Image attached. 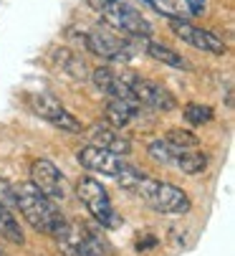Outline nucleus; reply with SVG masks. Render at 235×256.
Here are the masks:
<instances>
[{
	"mask_svg": "<svg viewBox=\"0 0 235 256\" xmlns=\"http://www.w3.org/2000/svg\"><path fill=\"white\" fill-rule=\"evenodd\" d=\"M13 190H15V206L20 208L30 228H35L38 234H46V236H56L63 228L66 216L58 210L56 200L43 196L33 182H23L20 188H13Z\"/></svg>",
	"mask_w": 235,
	"mask_h": 256,
	"instance_id": "f257e3e1",
	"label": "nucleus"
},
{
	"mask_svg": "<svg viewBox=\"0 0 235 256\" xmlns=\"http://www.w3.org/2000/svg\"><path fill=\"white\" fill-rule=\"evenodd\" d=\"M144 206H149L152 210L157 213H167V216H182L190 210V198L182 188L177 186H170V182H162V180H154V178H147L142 175L134 188H132Z\"/></svg>",
	"mask_w": 235,
	"mask_h": 256,
	"instance_id": "f03ea898",
	"label": "nucleus"
},
{
	"mask_svg": "<svg viewBox=\"0 0 235 256\" xmlns=\"http://www.w3.org/2000/svg\"><path fill=\"white\" fill-rule=\"evenodd\" d=\"M76 158H78V162H81L86 170H91V172H99V175H106V178H116L127 190H132L134 182L144 175L142 170H137L134 165H129L122 155H114L109 150H101V148H96V144L81 148Z\"/></svg>",
	"mask_w": 235,
	"mask_h": 256,
	"instance_id": "7ed1b4c3",
	"label": "nucleus"
},
{
	"mask_svg": "<svg viewBox=\"0 0 235 256\" xmlns=\"http://www.w3.org/2000/svg\"><path fill=\"white\" fill-rule=\"evenodd\" d=\"M76 196H78V200L86 206V210L96 218V221H99L104 228H116V226H122V218L116 216V210H114V206H111V198H109L106 188L101 186L96 178L84 175L81 180L76 182Z\"/></svg>",
	"mask_w": 235,
	"mask_h": 256,
	"instance_id": "20e7f679",
	"label": "nucleus"
},
{
	"mask_svg": "<svg viewBox=\"0 0 235 256\" xmlns=\"http://www.w3.org/2000/svg\"><path fill=\"white\" fill-rule=\"evenodd\" d=\"M104 16V20L119 33L134 36V38H149L152 36V23L142 16V10H137L129 0H109V3L99 10Z\"/></svg>",
	"mask_w": 235,
	"mask_h": 256,
	"instance_id": "39448f33",
	"label": "nucleus"
},
{
	"mask_svg": "<svg viewBox=\"0 0 235 256\" xmlns=\"http://www.w3.org/2000/svg\"><path fill=\"white\" fill-rule=\"evenodd\" d=\"M53 238L58 241L63 256H104V244L99 241V236L84 228L81 224L68 221V218Z\"/></svg>",
	"mask_w": 235,
	"mask_h": 256,
	"instance_id": "423d86ee",
	"label": "nucleus"
},
{
	"mask_svg": "<svg viewBox=\"0 0 235 256\" xmlns=\"http://www.w3.org/2000/svg\"><path fill=\"white\" fill-rule=\"evenodd\" d=\"M28 104L38 117H41L43 122H48V124H53L56 130H63V132H71V134L84 132V124L78 122V117H73L68 109L58 99H53L51 94H33V96H28Z\"/></svg>",
	"mask_w": 235,
	"mask_h": 256,
	"instance_id": "0eeeda50",
	"label": "nucleus"
},
{
	"mask_svg": "<svg viewBox=\"0 0 235 256\" xmlns=\"http://www.w3.org/2000/svg\"><path fill=\"white\" fill-rule=\"evenodd\" d=\"M132 94L137 96L139 104L149 106V109H157V112H172L177 106V99L172 96V92L167 86H162L160 82H152V79H144L139 74H129L124 76Z\"/></svg>",
	"mask_w": 235,
	"mask_h": 256,
	"instance_id": "6e6552de",
	"label": "nucleus"
},
{
	"mask_svg": "<svg viewBox=\"0 0 235 256\" xmlns=\"http://www.w3.org/2000/svg\"><path fill=\"white\" fill-rule=\"evenodd\" d=\"M170 28L180 41H185L187 46L198 48V51H205V54H213V56H223L228 51L223 38H218L215 33H210L205 28H198V26H192L187 20H180L175 16H170Z\"/></svg>",
	"mask_w": 235,
	"mask_h": 256,
	"instance_id": "1a4fd4ad",
	"label": "nucleus"
},
{
	"mask_svg": "<svg viewBox=\"0 0 235 256\" xmlns=\"http://www.w3.org/2000/svg\"><path fill=\"white\" fill-rule=\"evenodd\" d=\"M86 48L94 54V56H101L111 64H127L132 58V48L124 38L114 36L109 30H91L86 38H84Z\"/></svg>",
	"mask_w": 235,
	"mask_h": 256,
	"instance_id": "9d476101",
	"label": "nucleus"
},
{
	"mask_svg": "<svg viewBox=\"0 0 235 256\" xmlns=\"http://www.w3.org/2000/svg\"><path fill=\"white\" fill-rule=\"evenodd\" d=\"M30 182L48 196L51 200H63L66 198V186H63V172L46 158H38L30 162Z\"/></svg>",
	"mask_w": 235,
	"mask_h": 256,
	"instance_id": "9b49d317",
	"label": "nucleus"
},
{
	"mask_svg": "<svg viewBox=\"0 0 235 256\" xmlns=\"http://www.w3.org/2000/svg\"><path fill=\"white\" fill-rule=\"evenodd\" d=\"M89 79H91V82L96 84V89H99L101 94H106L109 99H127V102H137V96L132 94V89H129L127 79H124L122 74H116V71H111L109 66H99V68H94Z\"/></svg>",
	"mask_w": 235,
	"mask_h": 256,
	"instance_id": "f8f14e48",
	"label": "nucleus"
},
{
	"mask_svg": "<svg viewBox=\"0 0 235 256\" xmlns=\"http://www.w3.org/2000/svg\"><path fill=\"white\" fill-rule=\"evenodd\" d=\"M89 140H91V144H96V148L109 150L114 155H122V158L132 152V142L116 132V127H109V124H101V122L89 127Z\"/></svg>",
	"mask_w": 235,
	"mask_h": 256,
	"instance_id": "ddd939ff",
	"label": "nucleus"
},
{
	"mask_svg": "<svg viewBox=\"0 0 235 256\" xmlns=\"http://www.w3.org/2000/svg\"><path fill=\"white\" fill-rule=\"evenodd\" d=\"M142 104L139 102H127V99H109L106 102V124L109 127H127L137 114H139Z\"/></svg>",
	"mask_w": 235,
	"mask_h": 256,
	"instance_id": "4468645a",
	"label": "nucleus"
},
{
	"mask_svg": "<svg viewBox=\"0 0 235 256\" xmlns=\"http://www.w3.org/2000/svg\"><path fill=\"white\" fill-rule=\"evenodd\" d=\"M144 48H147V54H149L154 61H162V64H167V66H175V68H187V61H185L175 48H170V46H165V44H157V41L147 38Z\"/></svg>",
	"mask_w": 235,
	"mask_h": 256,
	"instance_id": "2eb2a0df",
	"label": "nucleus"
},
{
	"mask_svg": "<svg viewBox=\"0 0 235 256\" xmlns=\"http://www.w3.org/2000/svg\"><path fill=\"white\" fill-rule=\"evenodd\" d=\"M56 61L63 66V71H66L68 76H73L78 82H86L89 79V66H86V61L81 56H76L71 51H56Z\"/></svg>",
	"mask_w": 235,
	"mask_h": 256,
	"instance_id": "dca6fc26",
	"label": "nucleus"
},
{
	"mask_svg": "<svg viewBox=\"0 0 235 256\" xmlns=\"http://www.w3.org/2000/svg\"><path fill=\"white\" fill-rule=\"evenodd\" d=\"M177 170H182L185 175H198L208 168V155L205 152H195V150H182L175 162H172Z\"/></svg>",
	"mask_w": 235,
	"mask_h": 256,
	"instance_id": "f3484780",
	"label": "nucleus"
},
{
	"mask_svg": "<svg viewBox=\"0 0 235 256\" xmlns=\"http://www.w3.org/2000/svg\"><path fill=\"white\" fill-rule=\"evenodd\" d=\"M0 236L8 238V241H13V244H23V241H25L20 224L13 218L10 208H5L3 203H0Z\"/></svg>",
	"mask_w": 235,
	"mask_h": 256,
	"instance_id": "a211bd4d",
	"label": "nucleus"
},
{
	"mask_svg": "<svg viewBox=\"0 0 235 256\" xmlns=\"http://www.w3.org/2000/svg\"><path fill=\"white\" fill-rule=\"evenodd\" d=\"M147 152H149V158H152L154 162L172 165V162H175V158H177L182 150H180V148H175V144H170V142L162 137V140H154V142H149Z\"/></svg>",
	"mask_w": 235,
	"mask_h": 256,
	"instance_id": "6ab92c4d",
	"label": "nucleus"
},
{
	"mask_svg": "<svg viewBox=\"0 0 235 256\" xmlns=\"http://www.w3.org/2000/svg\"><path fill=\"white\" fill-rule=\"evenodd\" d=\"M213 117H215V112L208 104H198V102L185 104V120L190 124H208V122H213Z\"/></svg>",
	"mask_w": 235,
	"mask_h": 256,
	"instance_id": "aec40b11",
	"label": "nucleus"
},
{
	"mask_svg": "<svg viewBox=\"0 0 235 256\" xmlns=\"http://www.w3.org/2000/svg\"><path fill=\"white\" fill-rule=\"evenodd\" d=\"M165 140L170 144H175V148H180V150H195L200 144V137L195 132H190V130H170L165 134Z\"/></svg>",
	"mask_w": 235,
	"mask_h": 256,
	"instance_id": "412c9836",
	"label": "nucleus"
},
{
	"mask_svg": "<svg viewBox=\"0 0 235 256\" xmlns=\"http://www.w3.org/2000/svg\"><path fill=\"white\" fill-rule=\"evenodd\" d=\"M0 203H3L5 208H10V206H15V190L8 186V182L0 178Z\"/></svg>",
	"mask_w": 235,
	"mask_h": 256,
	"instance_id": "4be33fe9",
	"label": "nucleus"
},
{
	"mask_svg": "<svg viewBox=\"0 0 235 256\" xmlns=\"http://www.w3.org/2000/svg\"><path fill=\"white\" fill-rule=\"evenodd\" d=\"M187 8L192 16H200L205 10V0H187Z\"/></svg>",
	"mask_w": 235,
	"mask_h": 256,
	"instance_id": "5701e85b",
	"label": "nucleus"
},
{
	"mask_svg": "<svg viewBox=\"0 0 235 256\" xmlns=\"http://www.w3.org/2000/svg\"><path fill=\"white\" fill-rule=\"evenodd\" d=\"M106 3H109V0H86V6H89L91 10H96V13H99V10H101Z\"/></svg>",
	"mask_w": 235,
	"mask_h": 256,
	"instance_id": "b1692460",
	"label": "nucleus"
},
{
	"mask_svg": "<svg viewBox=\"0 0 235 256\" xmlns=\"http://www.w3.org/2000/svg\"><path fill=\"white\" fill-rule=\"evenodd\" d=\"M0 256H5V254H0Z\"/></svg>",
	"mask_w": 235,
	"mask_h": 256,
	"instance_id": "393cba45",
	"label": "nucleus"
}]
</instances>
